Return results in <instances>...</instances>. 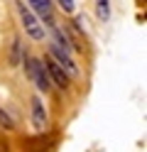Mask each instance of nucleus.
<instances>
[{
    "label": "nucleus",
    "mask_w": 147,
    "mask_h": 152,
    "mask_svg": "<svg viewBox=\"0 0 147 152\" xmlns=\"http://www.w3.org/2000/svg\"><path fill=\"white\" fill-rule=\"evenodd\" d=\"M52 54H54V59H56L59 64H64V66H66V69L71 71V74H78V66L74 64V59H71V56H69V54H66V52H64L59 44H52Z\"/></svg>",
    "instance_id": "obj_6"
},
{
    "label": "nucleus",
    "mask_w": 147,
    "mask_h": 152,
    "mask_svg": "<svg viewBox=\"0 0 147 152\" xmlns=\"http://www.w3.org/2000/svg\"><path fill=\"white\" fill-rule=\"evenodd\" d=\"M98 15H101L103 20H108V17H110V7H108V0H98Z\"/></svg>",
    "instance_id": "obj_8"
},
{
    "label": "nucleus",
    "mask_w": 147,
    "mask_h": 152,
    "mask_svg": "<svg viewBox=\"0 0 147 152\" xmlns=\"http://www.w3.org/2000/svg\"><path fill=\"white\" fill-rule=\"evenodd\" d=\"M32 123L37 130H44V125H47V110L39 98H32Z\"/></svg>",
    "instance_id": "obj_5"
},
{
    "label": "nucleus",
    "mask_w": 147,
    "mask_h": 152,
    "mask_svg": "<svg viewBox=\"0 0 147 152\" xmlns=\"http://www.w3.org/2000/svg\"><path fill=\"white\" fill-rule=\"evenodd\" d=\"M59 7L64 12H74V0H59Z\"/></svg>",
    "instance_id": "obj_9"
},
{
    "label": "nucleus",
    "mask_w": 147,
    "mask_h": 152,
    "mask_svg": "<svg viewBox=\"0 0 147 152\" xmlns=\"http://www.w3.org/2000/svg\"><path fill=\"white\" fill-rule=\"evenodd\" d=\"M44 66H47V74H49V79H52V83H56L59 88H69V76L64 74L61 64L54 61V59H47Z\"/></svg>",
    "instance_id": "obj_3"
},
{
    "label": "nucleus",
    "mask_w": 147,
    "mask_h": 152,
    "mask_svg": "<svg viewBox=\"0 0 147 152\" xmlns=\"http://www.w3.org/2000/svg\"><path fill=\"white\" fill-rule=\"evenodd\" d=\"M27 76L32 79L34 83H37V88L39 91H49L52 88V79H49V74H47V66H44V61H39V59H27Z\"/></svg>",
    "instance_id": "obj_2"
},
{
    "label": "nucleus",
    "mask_w": 147,
    "mask_h": 152,
    "mask_svg": "<svg viewBox=\"0 0 147 152\" xmlns=\"http://www.w3.org/2000/svg\"><path fill=\"white\" fill-rule=\"evenodd\" d=\"M29 5L34 7V12L42 17L47 25L54 27V15H52V5H49V0H29Z\"/></svg>",
    "instance_id": "obj_4"
},
{
    "label": "nucleus",
    "mask_w": 147,
    "mask_h": 152,
    "mask_svg": "<svg viewBox=\"0 0 147 152\" xmlns=\"http://www.w3.org/2000/svg\"><path fill=\"white\" fill-rule=\"evenodd\" d=\"M17 12H20V17H22V27H25V32L32 37V39H44V27L39 25V20L32 15V10L25 5V3H20L17 0Z\"/></svg>",
    "instance_id": "obj_1"
},
{
    "label": "nucleus",
    "mask_w": 147,
    "mask_h": 152,
    "mask_svg": "<svg viewBox=\"0 0 147 152\" xmlns=\"http://www.w3.org/2000/svg\"><path fill=\"white\" fill-rule=\"evenodd\" d=\"M20 64H22V44H20V39L15 37L12 47H10V66H20Z\"/></svg>",
    "instance_id": "obj_7"
}]
</instances>
